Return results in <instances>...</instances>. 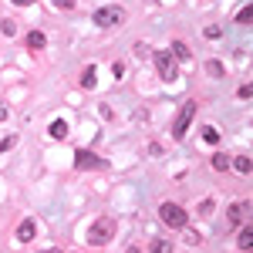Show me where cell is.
Listing matches in <instances>:
<instances>
[{"label": "cell", "instance_id": "44dd1931", "mask_svg": "<svg viewBox=\"0 0 253 253\" xmlns=\"http://www.w3.org/2000/svg\"><path fill=\"white\" fill-rule=\"evenodd\" d=\"M250 17H253V10H250V7H243V10L236 14V24H250Z\"/></svg>", "mask_w": 253, "mask_h": 253}, {"label": "cell", "instance_id": "d4e9b609", "mask_svg": "<svg viewBox=\"0 0 253 253\" xmlns=\"http://www.w3.org/2000/svg\"><path fill=\"white\" fill-rule=\"evenodd\" d=\"M199 213L210 216V213H213V203H210V199H206V203H199Z\"/></svg>", "mask_w": 253, "mask_h": 253}, {"label": "cell", "instance_id": "3957f363", "mask_svg": "<svg viewBox=\"0 0 253 253\" xmlns=\"http://www.w3.org/2000/svg\"><path fill=\"white\" fill-rule=\"evenodd\" d=\"M91 20H95L98 27H115V24L125 20V10H122V7H98Z\"/></svg>", "mask_w": 253, "mask_h": 253}, {"label": "cell", "instance_id": "603a6c76", "mask_svg": "<svg viewBox=\"0 0 253 253\" xmlns=\"http://www.w3.org/2000/svg\"><path fill=\"white\" fill-rule=\"evenodd\" d=\"M219 34H223V27H216V24H213V27H206V38H219Z\"/></svg>", "mask_w": 253, "mask_h": 253}, {"label": "cell", "instance_id": "4316f807", "mask_svg": "<svg viewBox=\"0 0 253 253\" xmlns=\"http://www.w3.org/2000/svg\"><path fill=\"white\" fill-rule=\"evenodd\" d=\"M14 3H17V7H31L34 0H14Z\"/></svg>", "mask_w": 253, "mask_h": 253}, {"label": "cell", "instance_id": "d6986e66", "mask_svg": "<svg viewBox=\"0 0 253 253\" xmlns=\"http://www.w3.org/2000/svg\"><path fill=\"white\" fill-rule=\"evenodd\" d=\"M169 250H172L169 240H156V243H152V253H169Z\"/></svg>", "mask_w": 253, "mask_h": 253}, {"label": "cell", "instance_id": "9c48e42d", "mask_svg": "<svg viewBox=\"0 0 253 253\" xmlns=\"http://www.w3.org/2000/svg\"><path fill=\"white\" fill-rule=\"evenodd\" d=\"M247 210H250V203H233V206H230V210H226V216H230V223H240V219H243V216H247Z\"/></svg>", "mask_w": 253, "mask_h": 253}, {"label": "cell", "instance_id": "8fae6325", "mask_svg": "<svg viewBox=\"0 0 253 253\" xmlns=\"http://www.w3.org/2000/svg\"><path fill=\"white\" fill-rule=\"evenodd\" d=\"M230 162H233V159L226 156V152H216V156H213V169H216V172H226Z\"/></svg>", "mask_w": 253, "mask_h": 253}, {"label": "cell", "instance_id": "ffe728a7", "mask_svg": "<svg viewBox=\"0 0 253 253\" xmlns=\"http://www.w3.org/2000/svg\"><path fill=\"white\" fill-rule=\"evenodd\" d=\"M17 145V135H7V138H0V152H7V149H14Z\"/></svg>", "mask_w": 253, "mask_h": 253}, {"label": "cell", "instance_id": "7a4b0ae2", "mask_svg": "<svg viewBox=\"0 0 253 253\" xmlns=\"http://www.w3.org/2000/svg\"><path fill=\"white\" fill-rule=\"evenodd\" d=\"M112 233H115V223H112V219H95L91 230H88V243H91V247H105V243L112 240Z\"/></svg>", "mask_w": 253, "mask_h": 253}, {"label": "cell", "instance_id": "ba28073f", "mask_svg": "<svg viewBox=\"0 0 253 253\" xmlns=\"http://www.w3.org/2000/svg\"><path fill=\"white\" fill-rule=\"evenodd\" d=\"M169 54H172V61H179V64H189V58H193V54H189V47H186L182 41H175Z\"/></svg>", "mask_w": 253, "mask_h": 253}, {"label": "cell", "instance_id": "ac0fdd59", "mask_svg": "<svg viewBox=\"0 0 253 253\" xmlns=\"http://www.w3.org/2000/svg\"><path fill=\"white\" fill-rule=\"evenodd\" d=\"M0 31H3L7 38H14V34H17V24H14V20H3V24H0Z\"/></svg>", "mask_w": 253, "mask_h": 253}, {"label": "cell", "instance_id": "52a82bcc", "mask_svg": "<svg viewBox=\"0 0 253 253\" xmlns=\"http://www.w3.org/2000/svg\"><path fill=\"white\" fill-rule=\"evenodd\" d=\"M34 230H38L34 219H24V223L17 226V240H20V243H31V240H34Z\"/></svg>", "mask_w": 253, "mask_h": 253}, {"label": "cell", "instance_id": "5b68a950", "mask_svg": "<svg viewBox=\"0 0 253 253\" xmlns=\"http://www.w3.org/2000/svg\"><path fill=\"white\" fill-rule=\"evenodd\" d=\"M193 115H196V101H182V112H179V118H175V125H172V135L175 138H182L186 132H189Z\"/></svg>", "mask_w": 253, "mask_h": 253}, {"label": "cell", "instance_id": "4fadbf2b", "mask_svg": "<svg viewBox=\"0 0 253 253\" xmlns=\"http://www.w3.org/2000/svg\"><path fill=\"white\" fill-rule=\"evenodd\" d=\"M95 68H84V71H81V88H84V91H91V88H95Z\"/></svg>", "mask_w": 253, "mask_h": 253}, {"label": "cell", "instance_id": "9a60e30c", "mask_svg": "<svg viewBox=\"0 0 253 253\" xmlns=\"http://www.w3.org/2000/svg\"><path fill=\"white\" fill-rule=\"evenodd\" d=\"M240 247H243L247 253L253 250V230H250V226H243V230H240Z\"/></svg>", "mask_w": 253, "mask_h": 253}, {"label": "cell", "instance_id": "6da1fadb", "mask_svg": "<svg viewBox=\"0 0 253 253\" xmlns=\"http://www.w3.org/2000/svg\"><path fill=\"white\" fill-rule=\"evenodd\" d=\"M159 219H162L166 226H172V230H182V226L189 223V216H186V210H182L179 203H162V206H159Z\"/></svg>", "mask_w": 253, "mask_h": 253}, {"label": "cell", "instance_id": "83f0119b", "mask_svg": "<svg viewBox=\"0 0 253 253\" xmlns=\"http://www.w3.org/2000/svg\"><path fill=\"white\" fill-rule=\"evenodd\" d=\"M44 253H58V250H44Z\"/></svg>", "mask_w": 253, "mask_h": 253}, {"label": "cell", "instance_id": "30bf717a", "mask_svg": "<svg viewBox=\"0 0 253 253\" xmlns=\"http://www.w3.org/2000/svg\"><path fill=\"white\" fill-rule=\"evenodd\" d=\"M44 44H47V38H44V31H31V34H27V47H34V51H41Z\"/></svg>", "mask_w": 253, "mask_h": 253}, {"label": "cell", "instance_id": "2e32d148", "mask_svg": "<svg viewBox=\"0 0 253 253\" xmlns=\"http://www.w3.org/2000/svg\"><path fill=\"white\" fill-rule=\"evenodd\" d=\"M203 142H206V145H216V142H219V128L206 125V128H203Z\"/></svg>", "mask_w": 253, "mask_h": 253}, {"label": "cell", "instance_id": "484cf974", "mask_svg": "<svg viewBox=\"0 0 253 253\" xmlns=\"http://www.w3.org/2000/svg\"><path fill=\"white\" fill-rule=\"evenodd\" d=\"M7 115H10V108H7V105H0V122H3Z\"/></svg>", "mask_w": 253, "mask_h": 253}, {"label": "cell", "instance_id": "5bb4252c", "mask_svg": "<svg viewBox=\"0 0 253 253\" xmlns=\"http://www.w3.org/2000/svg\"><path fill=\"white\" fill-rule=\"evenodd\" d=\"M230 166H236V172H243V175H247V172H250V169H253V162H250V156H236L233 162H230Z\"/></svg>", "mask_w": 253, "mask_h": 253}, {"label": "cell", "instance_id": "277c9868", "mask_svg": "<svg viewBox=\"0 0 253 253\" xmlns=\"http://www.w3.org/2000/svg\"><path fill=\"white\" fill-rule=\"evenodd\" d=\"M152 61H156V68H159V75H162V81H175V75H179V68H175V61L169 51H156L152 54Z\"/></svg>", "mask_w": 253, "mask_h": 253}, {"label": "cell", "instance_id": "cb8c5ba5", "mask_svg": "<svg viewBox=\"0 0 253 253\" xmlns=\"http://www.w3.org/2000/svg\"><path fill=\"white\" fill-rule=\"evenodd\" d=\"M182 230H186V240H189V243H199V233H196V230H189V226H182Z\"/></svg>", "mask_w": 253, "mask_h": 253}, {"label": "cell", "instance_id": "e0dca14e", "mask_svg": "<svg viewBox=\"0 0 253 253\" xmlns=\"http://www.w3.org/2000/svg\"><path fill=\"white\" fill-rule=\"evenodd\" d=\"M206 71H210L213 78H223V64H219V61H206Z\"/></svg>", "mask_w": 253, "mask_h": 253}, {"label": "cell", "instance_id": "7402d4cb", "mask_svg": "<svg viewBox=\"0 0 253 253\" xmlns=\"http://www.w3.org/2000/svg\"><path fill=\"white\" fill-rule=\"evenodd\" d=\"M51 3H54V7H61V10H71V7H75V0H51Z\"/></svg>", "mask_w": 253, "mask_h": 253}, {"label": "cell", "instance_id": "7c38bea8", "mask_svg": "<svg viewBox=\"0 0 253 253\" xmlns=\"http://www.w3.org/2000/svg\"><path fill=\"white\" fill-rule=\"evenodd\" d=\"M51 135L54 138H68V122H64V118H54V122H51Z\"/></svg>", "mask_w": 253, "mask_h": 253}, {"label": "cell", "instance_id": "8992f818", "mask_svg": "<svg viewBox=\"0 0 253 253\" xmlns=\"http://www.w3.org/2000/svg\"><path fill=\"white\" fill-rule=\"evenodd\" d=\"M75 166H78V169H105V159H98L95 152H88V149H78V152H75Z\"/></svg>", "mask_w": 253, "mask_h": 253}]
</instances>
